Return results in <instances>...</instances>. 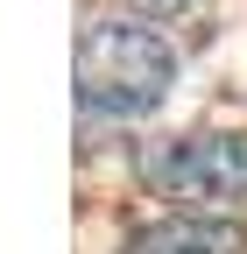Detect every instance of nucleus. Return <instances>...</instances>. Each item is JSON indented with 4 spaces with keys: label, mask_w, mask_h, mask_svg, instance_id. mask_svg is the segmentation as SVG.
Instances as JSON below:
<instances>
[{
    "label": "nucleus",
    "mask_w": 247,
    "mask_h": 254,
    "mask_svg": "<svg viewBox=\"0 0 247 254\" xmlns=\"http://www.w3.org/2000/svg\"><path fill=\"white\" fill-rule=\"evenodd\" d=\"M120 254H247V226L219 212H170L120 240Z\"/></svg>",
    "instance_id": "nucleus-3"
},
{
    "label": "nucleus",
    "mask_w": 247,
    "mask_h": 254,
    "mask_svg": "<svg viewBox=\"0 0 247 254\" xmlns=\"http://www.w3.org/2000/svg\"><path fill=\"white\" fill-rule=\"evenodd\" d=\"M141 177L184 212L247 205V134H177L141 155Z\"/></svg>",
    "instance_id": "nucleus-2"
},
{
    "label": "nucleus",
    "mask_w": 247,
    "mask_h": 254,
    "mask_svg": "<svg viewBox=\"0 0 247 254\" xmlns=\"http://www.w3.org/2000/svg\"><path fill=\"white\" fill-rule=\"evenodd\" d=\"M141 7H148V14H156V7H184V0H141Z\"/></svg>",
    "instance_id": "nucleus-4"
},
{
    "label": "nucleus",
    "mask_w": 247,
    "mask_h": 254,
    "mask_svg": "<svg viewBox=\"0 0 247 254\" xmlns=\"http://www.w3.org/2000/svg\"><path fill=\"white\" fill-rule=\"evenodd\" d=\"M177 85V50L156 36V21H85L78 28V106L106 120L156 113Z\"/></svg>",
    "instance_id": "nucleus-1"
}]
</instances>
